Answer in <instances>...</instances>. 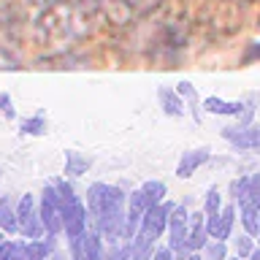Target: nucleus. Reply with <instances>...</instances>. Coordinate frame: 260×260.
Returning <instances> with one entry per match:
<instances>
[{"label":"nucleus","instance_id":"nucleus-1","mask_svg":"<svg viewBox=\"0 0 260 260\" xmlns=\"http://www.w3.org/2000/svg\"><path fill=\"white\" fill-rule=\"evenodd\" d=\"M87 211L95 231L109 244H122V228L127 217V192H122L117 184L92 182L87 187Z\"/></svg>","mask_w":260,"mask_h":260},{"label":"nucleus","instance_id":"nucleus-2","mask_svg":"<svg viewBox=\"0 0 260 260\" xmlns=\"http://www.w3.org/2000/svg\"><path fill=\"white\" fill-rule=\"evenodd\" d=\"M38 214H41V219H44V228H46L49 236H60L62 233V198H60V190H57L54 182L44 184V190H41Z\"/></svg>","mask_w":260,"mask_h":260},{"label":"nucleus","instance_id":"nucleus-3","mask_svg":"<svg viewBox=\"0 0 260 260\" xmlns=\"http://www.w3.org/2000/svg\"><path fill=\"white\" fill-rule=\"evenodd\" d=\"M231 149L236 152H260V122H252L247 127H236V125H228L222 127V133Z\"/></svg>","mask_w":260,"mask_h":260},{"label":"nucleus","instance_id":"nucleus-4","mask_svg":"<svg viewBox=\"0 0 260 260\" xmlns=\"http://www.w3.org/2000/svg\"><path fill=\"white\" fill-rule=\"evenodd\" d=\"M71 244V257L68 260H103L106 257V241L98 231H84L79 239Z\"/></svg>","mask_w":260,"mask_h":260},{"label":"nucleus","instance_id":"nucleus-5","mask_svg":"<svg viewBox=\"0 0 260 260\" xmlns=\"http://www.w3.org/2000/svg\"><path fill=\"white\" fill-rule=\"evenodd\" d=\"M176 203H171V201H162L157 203V206H149L146 209V214L141 217V231L144 236H149L152 241H157L162 233L168 231V217H171V211H174Z\"/></svg>","mask_w":260,"mask_h":260},{"label":"nucleus","instance_id":"nucleus-6","mask_svg":"<svg viewBox=\"0 0 260 260\" xmlns=\"http://www.w3.org/2000/svg\"><path fill=\"white\" fill-rule=\"evenodd\" d=\"M211 160V149L209 146H198V149H187L176 162V176L179 179H190L198 168H203Z\"/></svg>","mask_w":260,"mask_h":260},{"label":"nucleus","instance_id":"nucleus-7","mask_svg":"<svg viewBox=\"0 0 260 260\" xmlns=\"http://www.w3.org/2000/svg\"><path fill=\"white\" fill-rule=\"evenodd\" d=\"M201 109L209 114H217V117H239V114L247 111V101H225V98L209 95L201 101Z\"/></svg>","mask_w":260,"mask_h":260},{"label":"nucleus","instance_id":"nucleus-8","mask_svg":"<svg viewBox=\"0 0 260 260\" xmlns=\"http://www.w3.org/2000/svg\"><path fill=\"white\" fill-rule=\"evenodd\" d=\"M157 103H160L162 114H168V117H184L187 114L184 98L176 92V87H168V84L157 87Z\"/></svg>","mask_w":260,"mask_h":260},{"label":"nucleus","instance_id":"nucleus-9","mask_svg":"<svg viewBox=\"0 0 260 260\" xmlns=\"http://www.w3.org/2000/svg\"><path fill=\"white\" fill-rule=\"evenodd\" d=\"M89 166H92V157H87V154H81L76 149H65V176H81L87 174Z\"/></svg>","mask_w":260,"mask_h":260},{"label":"nucleus","instance_id":"nucleus-10","mask_svg":"<svg viewBox=\"0 0 260 260\" xmlns=\"http://www.w3.org/2000/svg\"><path fill=\"white\" fill-rule=\"evenodd\" d=\"M0 228H3L6 233H11V236L19 233V217H16V206L11 203V198H6V195H0Z\"/></svg>","mask_w":260,"mask_h":260},{"label":"nucleus","instance_id":"nucleus-11","mask_svg":"<svg viewBox=\"0 0 260 260\" xmlns=\"http://www.w3.org/2000/svg\"><path fill=\"white\" fill-rule=\"evenodd\" d=\"M46 127H49V122L44 117V111H36L30 117L19 119V136H46Z\"/></svg>","mask_w":260,"mask_h":260},{"label":"nucleus","instance_id":"nucleus-12","mask_svg":"<svg viewBox=\"0 0 260 260\" xmlns=\"http://www.w3.org/2000/svg\"><path fill=\"white\" fill-rule=\"evenodd\" d=\"M152 255H154V241L138 231L136 239L130 241V260H152Z\"/></svg>","mask_w":260,"mask_h":260},{"label":"nucleus","instance_id":"nucleus-13","mask_svg":"<svg viewBox=\"0 0 260 260\" xmlns=\"http://www.w3.org/2000/svg\"><path fill=\"white\" fill-rule=\"evenodd\" d=\"M239 211H241V225H244V231H247L249 236H257V233H260V209L244 201V203H239Z\"/></svg>","mask_w":260,"mask_h":260},{"label":"nucleus","instance_id":"nucleus-14","mask_svg":"<svg viewBox=\"0 0 260 260\" xmlns=\"http://www.w3.org/2000/svg\"><path fill=\"white\" fill-rule=\"evenodd\" d=\"M19 236L24 241H32V239H44L46 236V228H44V219H41V214L36 211L32 217H27L24 222H19Z\"/></svg>","mask_w":260,"mask_h":260},{"label":"nucleus","instance_id":"nucleus-15","mask_svg":"<svg viewBox=\"0 0 260 260\" xmlns=\"http://www.w3.org/2000/svg\"><path fill=\"white\" fill-rule=\"evenodd\" d=\"M141 190L146 195V201H149V206H157V203H162V201H166V195H168V187L162 184L160 179H149V182H144Z\"/></svg>","mask_w":260,"mask_h":260},{"label":"nucleus","instance_id":"nucleus-16","mask_svg":"<svg viewBox=\"0 0 260 260\" xmlns=\"http://www.w3.org/2000/svg\"><path fill=\"white\" fill-rule=\"evenodd\" d=\"M211 241V236L206 231V225H198V228H190V233H187V247L190 252H203V247Z\"/></svg>","mask_w":260,"mask_h":260},{"label":"nucleus","instance_id":"nucleus-17","mask_svg":"<svg viewBox=\"0 0 260 260\" xmlns=\"http://www.w3.org/2000/svg\"><path fill=\"white\" fill-rule=\"evenodd\" d=\"M233 222H236V206L231 203V206H222V211H219V241H228L231 239V231H233Z\"/></svg>","mask_w":260,"mask_h":260},{"label":"nucleus","instance_id":"nucleus-18","mask_svg":"<svg viewBox=\"0 0 260 260\" xmlns=\"http://www.w3.org/2000/svg\"><path fill=\"white\" fill-rule=\"evenodd\" d=\"M38 211V201L32 192H24L19 201H16V217H19V222H24L27 217H32Z\"/></svg>","mask_w":260,"mask_h":260},{"label":"nucleus","instance_id":"nucleus-19","mask_svg":"<svg viewBox=\"0 0 260 260\" xmlns=\"http://www.w3.org/2000/svg\"><path fill=\"white\" fill-rule=\"evenodd\" d=\"M203 260H228V244L219 239H211L203 247Z\"/></svg>","mask_w":260,"mask_h":260},{"label":"nucleus","instance_id":"nucleus-20","mask_svg":"<svg viewBox=\"0 0 260 260\" xmlns=\"http://www.w3.org/2000/svg\"><path fill=\"white\" fill-rule=\"evenodd\" d=\"M247 192H249V174H241L239 179L231 182V198L236 203H241V201H247Z\"/></svg>","mask_w":260,"mask_h":260},{"label":"nucleus","instance_id":"nucleus-21","mask_svg":"<svg viewBox=\"0 0 260 260\" xmlns=\"http://www.w3.org/2000/svg\"><path fill=\"white\" fill-rule=\"evenodd\" d=\"M219 209H222V195H219L217 187H209L206 201H203V211H206V214H217Z\"/></svg>","mask_w":260,"mask_h":260},{"label":"nucleus","instance_id":"nucleus-22","mask_svg":"<svg viewBox=\"0 0 260 260\" xmlns=\"http://www.w3.org/2000/svg\"><path fill=\"white\" fill-rule=\"evenodd\" d=\"M233 249H236V255H239V257H244V260H247V257L252 255V252H255V244H252V236H249V233H241L239 239L233 241Z\"/></svg>","mask_w":260,"mask_h":260},{"label":"nucleus","instance_id":"nucleus-23","mask_svg":"<svg viewBox=\"0 0 260 260\" xmlns=\"http://www.w3.org/2000/svg\"><path fill=\"white\" fill-rule=\"evenodd\" d=\"M244 203V201H241ZM247 203L260 209V174H249V192H247Z\"/></svg>","mask_w":260,"mask_h":260},{"label":"nucleus","instance_id":"nucleus-24","mask_svg":"<svg viewBox=\"0 0 260 260\" xmlns=\"http://www.w3.org/2000/svg\"><path fill=\"white\" fill-rule=\"evenodd\" d=\"M176 92L182 95L184 101H190V103H192V101H198V87H192L187 79H182V81L176 84Z\"/></svg>","mask_w":260,"mask_h":260},{"label":"nucleus","instance_id":"nucleus-25","mask_svg":"<svg viewBox=\"0 0 260 260\" xmlns=\"http://www.w3.org/2000/svg\"><path fill=\"white\" fill-rule=\"evenodd\" d=\"M0 111H3L6 119H16V109H14V101L8 92H0Z\"/></svg>","mask_w":260,"mask_h":260},{"label":"nucleus","instance_id":"nucleus-26","mask_svg":"<svg viewBox=\"0 0 260 260\" xmlns=\"http://www.w3.org/2000/svg\"><path fill=\"white\" fill-rule=\"evenodd\" d=\"M127 8H133V11H149V8H154L160 3V0H122Z\"/></svg>","mask_w":260,"mask_h":260},{"label":"nucleus","instance_id":"nucleus-27","mask_svg":"<svg viewBox=\"0 0 260 260\" xmlns=\"http://www.w3.org/2000/svg\"><path fill=\"white\" fill-rule=\"evenodd\" d=\"M152 260H174V252H171V247H160V249H154Z\"/></svg>","mask_w":260,"mask_h":260},{"label":"nucleus","instance_id":"nucleus-28","mask_svg":"<svg viewBox=\"0 0 260 260\" xmlns=\"http://www.w3.org/2000/svg\"><path fill=\"white\" fill-rule=\"evenodd\" d=\"M252 60H260V44H252L244 54V62H252Z\"/></svg>","mask_w":260,"mask_h":260},{"label":"nucleus","instance_id":"nucleus-29","mask_svg":"<svg viewBox=\"0 0 260 260\" xmlns=\"http://www.w3.org/2000/svg\"><path fill=\"white\" fill-rule=\"evenodd\" d=\"M187 260H203V255H198V252H190V257Z\"/></svg>","mask_w":260,"mask_h":260},{"label":"nucleus","instance_id":"nucleus-30","mask_svg":"<svg viewBox=\"0 0 260 260\" xmlns=\"http://www.w3.org/2000/svg\"><path fill=\"white\" fill-rule=\"evenodd\" d=\"M249 260H260V249H255V252H252V255H249Z\"/></svg>","mask_w":260,"mask_h":260},{"label":"nucleus","instance_id":"nucleus-31","mask_svg":"<svg viewBox=\"0 0 260 260\" xmlns=\"http://www.w3.org/2000/svg\"><path fill=\"white\" fill-rule=\"evenodd\" d=\"M233 260H244V257H239V255H236V257H233Z\"/></svg>","mask_w":260,"mask_h":260},{"label":"nucleus","instance_id":"nucleus-32","mask_svg":"<svg viewBox=\"0 0 260 260\" xmlns=\"http://www.w3.org/2000/svg\"><path fill=\"white\" fill-rule=\"evenodd\" d=\"M0 176H3V168H0Z\"/></svg>","mask_w":260,"mask_h":260},{"label":"nucleus","instance_id":"nucleus-33","mask_svg":"<svg viewBox=\"0 0 260 260\" xmlns=\"http://www.w3.org/2000/svg\"><path fill=\"white\" fill-rule=\"evenodd\" d=\"M257 241H260V233H257Z\"/></svg>","mask_w":260,"mask_h":260}]
</instances>
